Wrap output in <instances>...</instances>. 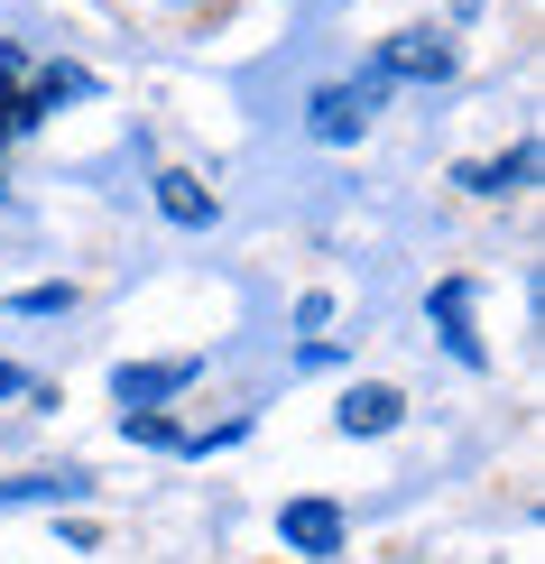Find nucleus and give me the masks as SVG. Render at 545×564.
I'll return each mask as SVG.
<instances>
[{"instance_id":"nucleus-1","label":"nucleus","mask_w":545,"mask_h":564,"mask_svg":"<svg viewBox=\"0 0 545 564\" xmlns=\"http://www.w3.org/2000/svg\"><path fill=\"white\" fill-rule=\"evenodd\" d=\"M277 555H287V564H342L351 555V509L324 500V490L277 500Z\"/></svg>"},{"instance_id":"nucleus-2","label":"nucleus","mask_w":545,"mask_h":564,"mask_svg":"<svg viewBox=\"0 0 545 564\" xmlns=\"http://www.w3.org/2000/svg\"><path fill=\"white\" fill-rule=\"evenodd\" d=\"M389 93H397V84L379 75V65H361L351 84H315V102H305V130H315L324 149H351V139L379 121V102H389Z\"/></svg>"},{"instance_id":"nucleus-3","label":"nucleus","mask_w":545,"mask_h":564,"mask_svg":"<svg viewBox=\"0 0 545 564\" xmlns=\"http://www.w3.org/2000/svg\"><path fill=\"white\" fill-rule=\"evenodd\" d=\"M370 65H379L389 84H454V75H462V46L444 37V29H397Z\"/></svg>"},{"instance_id":"nucleus-4","label":"nucleus","mask_w":545,"mask_h":564,"mask_svg":"<svg viewBox=\"0 0 545 564\" xmlns=\"http://www.w3.org/2000/svg\"><path fill=\"white\" fill-rule=\"evenodd\" d=\"M195 380H204V361H195V351H176V361H121V370H111V398H121V408L167 416Z\"/></svg>"},{"instance_id":"nucleus-5","label":"nucleus","mask_w":545,"mask_h":564,"mask_svg":"<svg viewBox=\"0 0 545 564\" xmlns=\"http://www.w3.org/2000/svg\"><path fill=\"white\" fill-rule=\"evenodd\" d=\"M425 324H435V343L454 351L462 370H490V343L471 334V278H435V288H425Z\"/></svg>"},{"instance_id":"nucleus-6","label":"nucleus","mask_w":545,"mask_h":564,"mask_svg":"<svg viewBox=\"0 0 545 564\" xmlns=\"http://www.w3.org/2000/svg\"><path fill=\"white\" fill-rule=\"evenodd\" d=\"M397 426H407V389H397V380H351V389H342L334 435H361V444H379V435H397Z\"/></svg>"},{"instance_id":"nucleus-7","label":"nucleus","mask_w":545,"mask_h":564,"mask_svg":"<svg viewBox=\"0 0 545 564\" xmlns=\"http://www.w3.org/2000/svg\"><path fill=\"white\" fill-rule=\"evenodd\" d=\"M527 176H536V139H517L509 158H471V167H454V185L471 204H509V195H527Z\"/></svg>"},{"instance_id":"nucleus-8","label":"nucleus","mask_w":545,"mask_h":564,"mask_svg":"<svg viewBox=\"0 0 545 564\" xmlns=\"http://www.w3.org/2000/svg\"><path fill=\"white\" fill-rule=\"evenodd\" d=\"M157 214H167L176 231H212L222 223V195H212L195 167H157Z\"/></svg>"},{"instance_id":"nucleus-9","label":"nucleus","mask_w":545,"mask_h":564,"mask_svg":"<svg viewBox=\"0 0 545 564\" xmlns=\"http://www.w3.org/2000/svg\"><path fill=\"white\" fill-rule=\"evenodd\" d=\"M75 500H92L84 473H19V481H0V509H75Z\"/></svg>"},{"instance_id":"nucleus-10","label":"nucleus","mask_w":545,"mask_h":564,"mask_svg":"<svg viewBox=\"0 0 545 564\" xmlns=\"http://www.w3.org/2000/svg\"><path fill=\"white\" fill-rule=\"evenodd\" d=\"M10 315H29V324H37V315H75V288H65V278H46V288H19V296H10Z\"/></svg>"},{"instance_id":"nucleus-11","label":"nucleus","mask_w":545,"mask_h":564,"mask_svg":"<svg viewBox=\"0 0 545 564\" xmlns=\"http://www.w3.org/2000/svg\"><path fill=\"white\" fill-rule=\"evenodd\" d=\"M324 324H334V296L305 288V296H296V334H305V343H324Z\"/></svg>"},{"instance_id":"nucleus-12","label":"nucleus","mask_w":545,"mask_h":564,"mask_svg":"<svg viewBox=\"0 0 545 564\" xmlns=\"http://www.w3.org/2000/svg\"><path fill=\"white\" fill-rule=\"evenodd\" d=\"M37 380H29V370H19V361H0V398H29Z\"/></svg>"},{"instance_id":"nucleus-13","label":"nucleus","mask_w":545,"mask_h":564,"mask_svg":"<svg viewBox=\"0 0 545 564\" xmlns=\"http://www.w3.org/2000/svg\"><path fill=\"white\" fill-rule=\"evenodd\" d=\"M0 139H19V102H10V84H0Z\"/></svg>"}]
</instances>
